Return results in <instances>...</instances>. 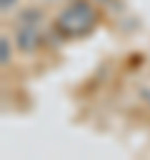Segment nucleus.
<instances>
[{"label":"nucleus","mask_w":150,"mask_h":160,"mask_svg":"<svg viewBox=\"0 0 150 160\" xmlns=\"http://www.w3.org/2000/svg\"><path fill=\"white\" fill-rule=\"evenodd\" d=\"M100 2H108V0H100Z\"/></svg>","instance_id":"423d86ee"},{"label":"nucleus","mask_w":150,"mask_h":160,"mask_svg":"<svg viewBox=\"0 0 150 160\" xmlns=\"http://www.w3.org/2000/svg\"><path fill=\"white\" fill-rule=\"evenodd\" d=\"M15 0H2V8H8V5H12Z\"/></svg>","instance_id":"39448f33"},{"label":"nucleus","mask_w":150,"mask_h":160,"mask_svg":"<svg viewBox=\"0 0 150 160\" xmlns=\"http://www.w3.org/2000/svg\"><path fill=\"white\" fill-rule=\"evenodd\" d=\"M92 22H95V10L82 0L72 2L70 8H65L60 12V18H58V28L65 35H80V32L90 30Z\"/></svg>","instance_id":"f257e3e1"},{"label":"nucleus","mask_w":150,"mask_h":160,"mask_svg":"<svg viewBox=\"0 0 150 160\" xmlns=\"http://www.w3.org/2000/svg\"><path fill=\"white\" fill-rule=\"evenodd\" d=\"M2 62H8V38H2Z\"/></svg>","instance_id":"20e7f679"},{"label":"nucleus","mask_w":150,"mask_h":160,"mask_svg":"<svg viewBox=\"0 0 150 160\" xmlns=\"http://www.w3.org/2000/svg\"><path fill=\"white\" fill-rule=\"evenodd\" d=\"M18 42H20V48H22V50L35 48V32H32V30H28V28H22V30H20V40H18Z\"/></svg>","instance_id":"f03ea898"},{"label":"nucleus","mask_w":150,"mask_h":160,"mask_svg":"<svg viewBox=\"0 0 150 160\" xmlns=\"http://www.w3.org/2000/svg\"><path fill=\"white\" fill-rule=\"evenodd\" d=\"M22 22H38V12H22Z\"/></svg>","instance_id":"7ed1b4c3"}]
</instances>
